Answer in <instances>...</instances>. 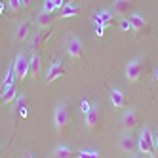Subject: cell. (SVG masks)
<instances>
[{
  "mask_svg": "<svg viewBox=\"0 0 158 158\" xmlns=\"http://www.w3.org/2000/svg\"><path fill=\"white\" fill-rule=\"evenodd\" d=\"M14 74H15V80H19V82H25V78H27V74L31 73V69H29V57H27V53L25 52H19L17 55H15V59H14Z\"/></svg>",
  "mask_w": 158,
  "mask_h": 158,
  "instance_id": "1",
  "label": "cell"
},
{
  "mask_svg": "<svg viewBox=\"0 0 158 158\" xmlns=\"http://www.w3.org/2000/svg\"><path fill=\"white\" fill-rule=\"evenodd\" d=\"M137 151L143 152V154H154V135L151 131V128H143L141 133H139V139H137Z\"/></svg>",
  "mask_w": 158,
  "mask_h": 158,
  "instance_id": "2",
  "label": "cell"
},
{
  "mask_svg": "<svg viewBox=\"0 0 158 158\" xmlns=\"http://www.w3.org/2000/svg\"><path fill=\"white\" fill-rule=\"evenodd\" d=\"M67 124H69V107H67V103L59 101L53 110V126L57 131H63L67 128Z\"/></svg>",
  "mask_w": 158,
  "mask_h": 158,
  "instance_id": "3",
  "label": "cell"
},
{
  "mask_svg": "<svg viewBox=\"0 0 158 158\" xmlns=\"http://www.w3.org/2000/svg\"><path fill=\"white\" fill-rule=\"evenodd\" d=\"M143 61L141 57H133L131 61H128L126 65V78H128V82H137L139 80V76L143 74Z\"/></svg>",
  "mask_w": 158,
  "mask_h": 158,
  "instance_id": "4",
  "label": "cell"
},
{
  "mask_svg": "<svg viewBox=\"0 0 158 158\" xmlns=\"http://www.w3.org/2000/svg\"><path fill=\"white\" fill-rule=\"evenodd\" d=\"M67 74V69H65V65H63V61L61 59H55V61H52V65H50V69L46 71V80L48 84H52V82H55V80H59V78H63Z\"/></svg>",
  "mask_w": 158,
  "mask_h": 158,
  "instance_id": "5",
  "label": "cell"
},
{
  "mask_svg": "<svg viewBox=\"0 0 158 158\" xmlns=\"http://www.w3.org/2000/svg\"><path fill=\"white\" fill-rule=\"evenodd\" d=\"M67 53H69L71 59H80L84 55V44H82V40L78 36L71 35L69 38H67Z\"/></svg>",
  "mask_w": 158,
  "mask_h": 158,
  "instance_id": "6",
  "label": "cell"
},
{
  "mask_svg": "<svg viewBox=\"0 0 158 158\" xmlns=\"http://www.w3.org/2000/svg\"><path fill=\"white\" fill-rule=\"evenodd\" d=\"M31 32H32V21L31 19H23V21L17 23V27L14 31V40L17 44H21V42H25L31 36Z\"/></svg>",
  "mask_w": 158,
  "mask_h": 158,
  "instance_id": "7",
  "label": "cell"
},
{
  "mask_svg": "<svg viewBox=\"0 0 158 158\" xmlns=\"http://www.w3.org/2000/svg\"><path fill=\"white\" fill-rule=\"evenodd\" d=\"M122 124H124V128L133 130V128L139 124V112L135 110V109H128V110L122 114Z\"/></svg>",
  "mask_w": 158,
  "mask_h": 158,
  "instance_id": "8",
  "label": "cell"
},
{
  "mask_svg": "<svg viewBox=\"0 0 158 158\" xmlns=\"http://www.w3.org/2000/svg\"><path fill=\"white\" fill-rule=\"evenodd\" d=\"M48 36V29H38V31H32L31 32V48L32 50H36L40 46H44V40H46Z\"/></svg>",
  "mask_w": 158,
  "mask_h": 158,
  "instance_id": "9",
  "label": "cell"
},
{
  "mask_svg": "<svg viewBox=\"0 0 158 158\" xmlns=\"http://www.w3.org/2000/svg\"><path fill=\"white\" fill-rule=\"evenodd\" d=\"M99 116H101V112H99L97 105H94L92 109L86 112V128L88 130H95L97 124H99Z\"/></svg>",
  "mask_w": 158,
  "mask_h": 158,
  "instance_id": "10",
  "label": "cell"
},
{
  "mask_svg": "<svg viewBox=\"0 0 158 158\" xmlns=\"http://www.w3.org/2000/svg\"><path fill=\"white\" fill-rule=\"evenodd\" d=\"M120 149L124 152H135L137 151V141H135L130 133H124L120 137Z\"/></svg>",
  "mask_w": 158,
  "mask_h": 158,
  "instance_id": "11",
  "label": "cell"
},
{
  "mask_svg": "<svg viewBox=\"0 0 158 158\" xmlns=\"http://www.w3.org/2000/svg\"><path fill=\"white\" fill-rule=\"evenodd\" d=\"M131 8V0H112V14L114 15H126Z\"/></svg>",
  "mask_w": 158,
  "mask_h": 158,
  "instance_id": "12",
  "label": "cell"
},
{
  "mask_svg": "<svg viewBox=\"0 0 158 158\" xmlns=\"http://www.w3.org/2000/svg\"><path fill=\"white\" fill-rule=\"evenodd\" d=\"M112 19H114V15H112L110 10H101V12L94 14V21H95V25H103V27H107L109 23H112Z\"/></svg>",
  "mask_w": 158,
  "mask_h": 158,
  "instance_id": "13",
  "label": "cell"
},
{
  "mask_svg": "<svg viewBox=\"0 0 158 158\" xmlns=\"http://www.w3.org/2000/svg\"><path fill=\"white\" fill-rule=\"evenodd\" d=\"M52 21H53V14L40 10L38 15H36V27L38 29H50L52 27Z\"/></svg>",
  "mask_w": 158,
  "mask_h": 158,
  "instance_id": "14",
  "label": "cell"
},
{
  "mask_svg": "<svg viewBox=\"0 0 158 158\" xmlns=\"http://www.w3.org/2000/svg\"><path fill=\"white\" fill-rule=\"evenodd\" d=\"M29 69H31V74L32 76H40V69H42V63H40V53L35 50V53L29 57Z\"/></svg>",
  "mask_w": 158,
  "mask_h": 158,
  "instance_id": "15",
  "label": "cell"
},
{
  "mask_svg": "<svg viewBox=\"0 0 158 158\" xmlns=\"http://www.w3.org/2000/svg\"><path fill=\"white\" fill-rule=\"evenodd\" d=\"M128 19H130V23H131V27H133V31H135V32H139V31H147V21H145L143 14H131Z\"/></svg>",
  "mask_w": 158,
  "mask_h": 158,
  "instance_id": "16",
  "label": "cell"
},
{
  "mask_svg": "<svg viewBox=\"0 0 158 158\" xmlns=\"http://www.w3.org/2000/svg\"><path fill=\"white\" fill-rule=\"evenodd\" d=\"M110 103L114 109H122L126 103V95H124L122 89H110Z\"/></svg>",
  "mask_w": 158,
  "mask_h": 158,
  "instance_id": "17",
  "label": "cell"
},
{
  "mask_svg": "<svg viewBox=\"0 0 158 158\" xmlns=\"http://www.w3.org/2000/svg\"><path fill=\"white\" fill-rule=\"evenodd\" d=\"M52 158H74V152L67 145H57L52 152Z\"/></svg>",
  "mask_w": 158,
  "mask_h": 158,
  "instance_id": "18",
  "label": "cell"
},
{
  "mask_svg": "<svg viewBox=\"0 0 158 158\" xmlns=\"http://www.w3.org/2000/svg\"><path fill=\"white\" fill-rule=\"evenodd\" d=\"M78 12H80V6H78L76 2H73V0H71V2H67V4L61 8V15H63V17H74Z\"/></svg>",
  "mask_w": 158,
  "mask_h": 158,
  "instance_id": "19",
  "label": "cell"
},
{
  "mask_svg": "<svg viewBox=\"0 0 158 158\" xmlns=\"http://www.w3.org/2000/svg\"><path fill=\"white\" fill-rule=\"evenodd\" d=\"M14 80H15V74H14V67H10V69L6 71V76L2 80V88H0V92H8L10 88H14Z\"/></svg>",
  "mask_w": 158,
  "mask_h": 158,
  "instance_id": "20",
  "label": "cell"
},
{
  "mask_svg": "<svg viewBox=\"0 0 158 158\" xmlns=\"http://www.w3.org/2000/svg\"><path fill=\"white\" fill-rule=\"evenodd\" d=\"M15 103H17V112H19V114H21V116H27V97H25L23 94L17 95V101H15Z\"/></svg>",
  "mask_w": 158,
  "mask_h": 158,
  "instance_id": "21",
  "label": "cell"
},
{
  "mask_svg": "<svg viewBox=\"0 0 158 158\" xmlns=\"http://www.w3.org/2000/svg\"><path fill=\"white\" fill-rule=\"evenodd\" d=\"M14 99H17V92L14 88H10L8 92L2 94V99H0V101H2V103H10V101H14Z\"/></svg>",
  "mask_w": 158,
  "mask_h": 158,
  "instance_id": "22",
  "label": "cell"
},
{
  "mask_svg": "<svg viewBox=\"0 0 158 158\" xmlns=\"http://www.w3.org/2000/svg\"><path fill=\"white\" fill-rule=\"evenodd\" d=\"M120 29H122L124 32H131V35H135V31H133V27H131V23H130V19H126V17L120 19Z\"/></svg>",
  "mask_w": 158,
  "mask_h": 158,
  "instance_id": "23",
  "label": "cell"
},
{
  "mask_svg": "<svg viewBox=\"0 0 158 158\" xmlns=\"http://www.w3.org/2000/svg\"><path fill=\"white\" fill-rule=\"evenodd\" d=\"M42 10H44V12L53 14L55 10H57V6H55V0H44V2H42Z\"/></svg>",
  "mask_w": 158,
  "mask_h": 158,
  "instance_id": "24",
  "label": "cell"
},
{
  "mask_svg": "<svg viewBox=\"0 0 158 158\" xmlns=\"http://www.w3.org/2000/svg\"><path fill=\"white\" fill-rule=\"evenodd\" d=\"M78 158H101V154L97 151H80Z\"/></svg>",
  "mask_w": 158,
  "mask_h": 158,
  "instance_id": "25",
  "label": "cell"
},
{
  "mask_svg": "<svg viewBox=\"0 0 158 158\" xmlns=\"http://www.w3.org/2000/svg\"><path fill=\"white\" fill-rule=\"evenodd\" d=\"M8 8L12 12H19L21 10V0H8Z\"/></svg>",
  "mask_w": 158,
  "mask_h": 158,
  "instance_id": "26",
  "label": "cell"
},
{
  "mask_svg": "<svg viewBox=\"0 0 158 158\" xmlns=\"http://www.w3.org/2000/svg\"><path fill=\"white\" fill-rule=\"evenodd\" d=\"M92 107H94V105H89L86 99H82V101H80V109H82V112H84V114H86V112H88L89 109H92Z\"/></svg>",
  "mask_w": 158,
  "mask_h": 158,
  "instance_id": "27",
  "label": "cell"
},
{
  "mask_svg": "<svg viewBox=\"0 0 158 158\" xmlns=\"http://www.w3.org/2000/svg\"><path fill=\"white\" fill-rule=\"evenodd\" d=\"M103 29H105L103 25H95V35L97 36H103Z\"/></svg>",
  "mask_w": 158,
  "mask_h": 158,
  "instance_id": "28",
  "label": "cell"
},
{
  "mask_svg": "<svg viewBox=\"0 0 158 158\" xmlns=\"http://www.w3.org/2000/svg\"><path fill=\"white\" fill-rule=\"evenodd\" d=\"M67 4V0H55V6H57V8H63Z\"/></svg>",
  "mask_w": 158,
  "mask_h": 158,
  "instance_id": "29",
  "label": "cell"
},
{
  "mask_svg": "<svg viewBox=\"0 0 158 158\" xmlns=\"http://www.w3.org/2000/svg\"><path fill=\"white\" fill-rule=\"evenodd\" d=\"M31 6V0H21V8H29Z\"/></svg>",
  "mask_w": 158,
  "mask_h": 158,
  "instance_id": "30",
  "label": "cell"
},
{
  "mask_svg": "<svg viewBox=\"0 0 158 158\" xmlns=\"http://www.w3.org/2000/svg\"><path fill=\"white\" fill-rule=\"evenodd\" d=\"M154 151H158V131H156V135H154Z\"/></svg>",
  "mask_w": 158,
  "mask_h": 158,
  "instance_id": "31",
  "label": "cell"
},
{
  "mask_svg": "<svg viewBox=\"0 0 158 158\" xmlns=\"http://www.w3.org/2000/svg\"><path fill=\"white\" fill-rule=\"evenodd\" d=\"M154 80L158 82V69H156V73H154Z\"/></svg>",
  "mask_w": 158,
  "mask_h": 158,
  "instance_id": "32",
  "label": "cell"
},
{
  "mask_svg": "<svg viewBox=\"0 0 158 158\" xmlns=\"http://www.w3.org/2000/svg\"><path fill=\"white\" fill-rule=\"evenodd\" d=\"M130 158H141V156H137V154H131V156H130Z\"/></svg>",
  "mask_w": 158,
  "mask_h": 158,
  "instance_id": "33",
  "label": "cell"
},
{
  "mask_svg": "<svg viewBox=\"0 0 158 158\" xmlns=\"http://www.w3.org/2000/svg\"><path fill=\"white\" fill-rule=\"evenodd\" d=\"M27 158H35V156H31V154H27Z\"/></svg>",
  "mask_w": 158,
  "mask_h": 158,
  "instance_id": "34",
  "label": "cell"
},
{
  "mask_svg": "<svg viewBox=\"0 0 158 158\" xmlns=\"http://www.w3.org/2000/svg\"><path fill=\"white\" fill-rule=\"evenodd\" d=\"M0 158H2V152H0Z\"/></svg>",
  "mask_w": 158,
  "mask_h": 158,
  "instance_id": "35",
  "label": "cell"
},
{
  "mask_svg": "<svg viewBox=\"0 0 158 158\" xmlns=\"http://www.w3.org/2000/svg\"><path fill=\"white\" fill-rule=\"evenodd\" d=\"M67 2H71V0H67Z\"/></svg>",
  "mask_w": 158,
  "mask_h": 158,
  "instance_id": "36",
  "label": "cell"
}]
</instances>
